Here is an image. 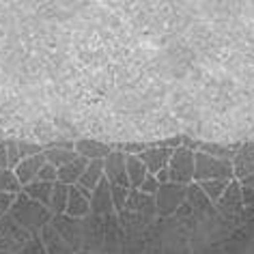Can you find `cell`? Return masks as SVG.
<instances>
[{
    "label": "cell",
    "mask_w": 254,
    "mask_h": 254,
    "mask_svg": "<svg viewBox=\"0 0 254 254\" xmlns=\"http://www.w3.org/2000/svg\"><path fill=\"white\" fill-rule=\"evenodd\" d=\"M215 211H218L220 218H224L228 222L244 218L246 205H244V196H241V183L237 179H233L228 183L226 192L222 194V198L218 202H215Z\"/></svg>",
    "instance_id": "obj_6"
},
{
    "label": "cell",
    "mask_w": 254,
    "mask_h": 254,
    "mask_svg": "<svg viewBox=\"0 0 254 254\" xmlns=\"http://www.w3.org/2000/svg\"><path fill=\"white\" fill-rule=\"evenodd\" d=\"M168 173H170V181L179 183V186H190L194 183V175H196V153L186 147H179L173 151L168 164Z\"/></svg>",
    "instance_id": "obj_5"
},
{
    "label": "cell",
    "mask_w": 254,
    "mask_h": 254,
    "mask_svg": "<svg viewBox=\"0 0 254 254\" xmlns=\"http://www.w3.org/2000/svg\"><path fill=\"white\" fill-rule=\"evenodd\" d=\"M82 226H84V244H82V250H84V252L104 254L108 215H106V218H97V215H86V218L82 220Z\"/></svg>",
    "instance_id": "obj_7"
},
{
    "label": "cell",
    "mask_w": 254,
    "mask_h": 254,
    "mask_svg": "<svg viewBox=\"0 0 254 254\" xmlns=\"http://www.w3.org/2000/svg\"><path fill=\"white\" fill-rule=\"evenodd\" d=\"M33 237L35 235L28 233L26 228H22L9 213H4L0 218V250L2 252L17 254Z\"/></svg>",
    "instance_id": "obj_4"
},
{
    "label": "cell",
    "mask_w": 254,
    "mask_h": 254,
    "mask_svg": "<svg viewBox=\"0 0 254 254\" xmlns=\"http://www.w3.org/2000/svg\"><path fill=\"white\" fill-rule=\"evenodd\" d=\"M7 153H9V168L15 170L20 164V149H17V140H7Z\"/></svg>",
    "instance_id": "obj_33"
},
{
    "label": "cell",
    "mask_w": 254,
    "mask_h": 254,
    "mask_svg": "<svg viewBox=\"0 0 254 254\" xmlns=\"http://www.w3.org/2000/svg\"><path fill=\"white\" fill-rule=\"evenodd\" d=\"M9 215L22 228H26V231L33 233V235H39L41 228L46 224H50L52 218H54V213L50 211V207L41 205V202H37L33 198H28L24 192L15 196V202H13V207L9 209Z\"/></svg>",
    "instance_id": "obj_1"
},
{
    "label": "cell",
    "mask_w": 254,
    "mask_h": 254,
    "mask_svg": "<svg viewBox=\"0 0 254 254\" xmlns=\"http://www.w3.org/2000/svg\"><path fill=\"white\" fill-rule=\"evenodd\" d=\"M125 211L136 213V215H140V218H147V220H151V222H155V218H157L155 196L142 194L140 190H131V194H129V200H127Z\"/></svg>",
    "instance_id": "obj_12"
},
{
    "label": "cell",
    "mask_w": 254,
    "mask_h": 254,
    "mask_svg": "<svg viewBox=\"0 0 254 254\" xmlns=\"http://www.w3.org/2000/svg\"><path fill=\"white\" fill-rule=\"evenodd\" d=\"M15 202V194H7V192H0V213H9V209L13 207Z\"/></svg>",
    "instance_id": "obj_36"
},
{
    "label": "cell",
    "mask_w": 254,
    "mask_h": 254,
    "mask_svg": "<svg viewBox=\"0 0 254 254\" xmlns=\"http://www.w3.org/2000/svg\"><path fill=\"white\" fill-rule=\"evenodd\" d=\"M110 188H112V202H114V209H117V213H123L125 207H127V200H129L131 188H121V186H110Z\"/></svg>",
    "instance_id": "obj_28"
},
{
    "label": "cell",
    "mask_w": 254,
    "mask_h": 254,
    "mask_svg": "<svg viewBox=\"0 0 254 254\" xmlns=\"http://www.w3.org/2000/svg\"><path fill=\"white\" fill-rule=\"evenodd\" d=\"M91 198H93V192H88L82 186H69L67 215L78 220H84L86 215H91Z\"/></svg>",
    "instance_id": "obj_11"
},
{
    "label": "cell",
    "mask_w": 254,
    "mask_h": 254,
    "mask_svg": "<svg viewBox=\"0 0 254 254\" xmlns=\"http://www.w3.org/2000/svg\"><path fill=\"white\" fill-rule=\"evenodd\" d=\"M149 147H151V142H147V140H129V142L117 144V151H123L125 155H140Z\"/></svg>",
    "instance_id": "obj_29"
},
{
    "label": "cell",
    "mask_w": 254,
    "mask_h": 254,
    "mask_svg": "<svg viewBox=\"0 0 254 254\" xmlns=\"http://www.w3.org/2000/svg\"><path fill=\"white\" fill-rule=\"evenodd\" d=\"M252 142H254V138H252Z\"/></svg>",
    "instance_id": "obj_41"
},
{
    "label": "cell",
    "mask_w": 254,
    "mask_h": 254,
    "mask_svg": "<svg viewBox=\"0 0 254 254\" xmlns=\"http://www.w3.org/2000/svg\"><path fill=\"white\" fill-rule=\"evenodd\" d=\"M114 151H117V144H108V142L95 140V138H80V140H75V153L88 162L106 160Z\"/></svg>",
    "instance_id": "obj_10"
},
{
    "label": "cell",
    "mask_w": 254,
    "mask_h": 254,
    "mask_svg": "<svg viewBox=\"0 0 254 254\" xmlns=\"http://www.w3.org/2000/svg\"><path fill=\"white\" fill-rule=\"evenodd\" d=\"M86 166H88V160L78 157V160H73L71 164L59 168V181L65 183V186H78L82 175H84V170H86Z\"/></svg>",
    "instance_id": "obj_20"
},
{
    "label": "cell",
    "mask_w": 254,
    "mask_h": 254,
    "mask_svg": "<svg viewBox=\"0 0 254 254\" xmlns=\"http://www.w3.org/2000/svg\"><path fill=\"white\" fill-rule=\"evenodd\" d=\"M17 149H20V160L26 157L46 153V144H37V142H26V140H17Z\"/></svg>",
    "instance_id": "obj_30"
},
{
    "label": "cell",
    "mask_w": 254,
    "mask_h": 254,
    "mask_svg": "<svg viewBox=\"0 0 254 254\" xmlns=\"http://www.w3.org/2000/svg\"><path fill=\"white\" fill-rule=\"evenodd\" d=\"M0 254H11V252H2V250H0Z\"/></svg>",
    "instance_id": "obj_40"
},
{
    "label": "cell",
    "mask_w": 254,
    "mask_h": 254,
    "mask_svg": "<svg viewBox=\"0 0 254 254\" xmlns=\"http://www.w3.org/2000/svg\"><path fill=\"white\" fill-rule=\"evenodd\" d=\"M175 218H179L181 222H188V220H192V218H196V211L192 209V205H190V202L186 200L183 202V205L177 209V213H175Z\"/></svg>",
    "instance_id": "obj_35"
},
{
    "label": "cell",
    "mask_w": 254,
    "mask_h": 254,
    "mask_svg": "<svg viewBox=\"0 0 254 254\" xmlns=\"http://www.w3.org/2000/svg\"><path fill=\"white\" fill-rule=\"evenodd\" d=\"M17 254H48V252H46V248H43L41 237H39V235H35V237L30 239Z\"/></svg>",
    "instance_id": "obj_31"
},
{
    "label": "cell",
    "mask_w": 254,
    "mask_h": 254,
    "mask_svg": "<svg viewBox=\"0 0 254 254\" xmlns=\"http://www.w3.org/2000/svg\"><path fill=\"white\" fill-rule=\"evenodd\" d=\"M233 173L237 181L254 175V142L252 140H241L237 155L233 157Z\"/></svg>",
    "instance_id": "obj_14"
},
{
    "label": "cell",
    "mask_w": 254,
    "mask_h": 254,
    "mask_svg": "<svg viewBox=\"0 0 254 254\" xmlns=\"http://www.w3.org/2000/svg\"><path fill=\"white\" fill-rule=\"evenodd\" d=\"M213 179L233 181L235 179L233 162L218 160V157H211V155L202 153V151H196V175H194V181L202 183V181H213Z\"/></svg>",
    "instance_id": "obj_2"
},
{
    "label": "cell",
    "mask_w": 254,
    "mask_h": 254,
    "mask_svg": "<svg viewBox=\"0 0 254 254\" xmlns=\"http://www.w3.org/2000/svg\"><path fill=\"white\" fill-rule=\"evenodd\" d=\"M67 202H69V186L56 181L54 183V194H52V202H50V211L54 215H63L67 213Z\"/></svg>",
    "instance_id": "obj_24"
},
{
    "label": "cell",
    "mask_w": 254,
    "mask_h": 254,
    "mask_svg": "<svg viewBox=\"0 0 254 254\" xmlns=\"http://www.w3.org/2000/svg\"><path fill=\"white\" fill-rule=\"evenodd\" d=\"M22 192L26 194L28 198H33V200H37V202H41V205L50 207V202H52V194H54V183L33 181V183H28V186L24 188Z\"/></svg>",
    "instance_id": "obj_23"
},
{
    "label": "cell",
    "mask_w": 254,
    "mask_h": 254,
    "mask_svg": "<svg viewBox=\"0 0 254 254\" xmlns=\"http://www.w3.org/2000/svg\"><path fill=\"white\" fill-rule=\"evenodd\" d=\"M144 162V166L149 168L151 175H157L160 170L168 168L170 157H173V149H164V147H149L144 153L138 155Z\"/></svg>",
    "instance_id": "obj_18"
},
{
    "label": "cell",
    "mask_w": 254,
    "mask_h": 254,
    "mask_svg": "<svg viewBox=\"0 0 254 254\" xmlns=\"http://www.w3.org/2000/svg\"><path fill=\"white\" fill-rule=\"evenodd\" d=\"M142 194H149V196H155L157 194V190H160V181H157V177L155 175H149L147 179L142 181V186L138 188Z\"/></svg>",
    "instance_id": "obj_34"
},
{
    "label": "cell",
    "mask_w": 254,
    "mask_h": 254,
    "mask_svg": "<svg viewBox=\"0 0 254 254\" xmlns=\"http://www.w3.org/2000/svg\"><path fill=\"white\" fill-rule=\"evenodd\" d=\"M239 183H241V188H244V190H252V192H254V175L246 177V179H241Z\"/></svg>",
    "instance_id": "obj_39"
},
{
    "label": "cell",
    "mask_w": 254,
    "mask_h": 254,
    "mask_svg": "<svg viewBox=\"0 0 254 254\" xmlns=\"http://www.w3.org/2000/svg\"><path fill=\"white\" fill-rule=\"evenodd\" d=\"M39 237H41L43 248H46L48 254H75V250L61 237V233L56 231L52 224L43 226L41 231H39Z\"/></svg>",
    "instance_id": "obj_17"
},
{
    "label": "cell",
    "mask_w": 254,
    "mask_h": 254,
    "mask_svg": "<svg viewBox=\"0 0 254 254\" xmlns=\"http://www.w3.org/2000/svg\"><path fill=\"white\" fill-rule=\"evenodd\" d=\"M104 175L110 186L129 188V177H127V155L123 151H114L104 160Z\"/></svg>",
    "instance_id": "obj_9"
},
{
    "label": "cell",
    "mask_w": 254,
    "mask_h": 254,
    "mask_svg": "<svg viewBox=\"0 0 254 254\" xmlns=\"http://www.w3.org/2000/svg\"><path fill=\"white\" fill-rule=\"evenodd\" d=\"M104 179H106V175H104V160H95V162H88V166H86V170H84V175H82V179H80L78 186L88 190V192H95L97 186Z\"/></svg>",
    "instance_id": "obj_21"
},
{
    "label": "cell",
    "mask_w": 254,
    "mask_h": 254,
    "mask_svg": "<svg viewBox=\"0 0 254 254\" xmlns=\"http://www.w3.org/2000/svg\"><path fill=\"white\" fill-rule=\"evenodd\" d=\"M50 224H52L56 231L61 233V237L73 248L75 254L82 252V244H84V226H82V220L63 213V215H54Z\"/></svg>",
    "instance_id": "obj_8"
},
{
    "label": "cell",
    "mask_w": 254,
    "mask_h": 254,
    "mask_svg": "<svg viewBox=\"0 0 254 254\" xmlns=\"http://www.w3.org/2000/svg\"><path fill=\"white\" fill-rule=\"evenodd\" d=\"M78 153L71 149H46V160L48 164H52L56 168H63L67 164H71L73 160H78Z\"/></svg>",
    "instance_id": "obj_25"
},
{
    "label": "cell",
    "mask_w": 254,
    "mask_h": 254,
    "mask_svg": "<svg viewBox=\"0 0 254 254\" xmlns=\"http://www.w3.org/2000/svg\"><path fill=\"white\" fill-rule=\"evenodd\" d=\"M188 202L192 205V209L196 211L198 218H218L215 205L209 200V196L202 192V188L196 181L188 186Z\"/></svg>",
    "instance_id": "obj_15"
},
{
    "label": "cell",
    "mask_w": 254,
    "mask_h": 254,
    "mask_svg": "<svg viewBox=\"0 0 254 254\" xmlns=\"http://www.w3.org/2000/svg\"><path fill=\"white\" fill-rule=\"evenodd\" d=\"M228 183H231V181H226V179H213V181H202V183H198V186L202 188V192L209 196V200L215 205V202L222 198V194L226 192Z\"/></svg>",
    "instance_id": "obj_27"
},
{
    "label": "cell",
    "mask_w": 254,
    "mask_h": 254,
    "mask_svg": "<svg viewBox=\"0 0 254 254\" xmlns=\"http://www.w3.org/2000/svg\"><path fill=\"white\" fill-rule=\"evenodd\" d=\"M188 200V186H179V183H164L160 186L155 194V205H157V218L168 220L177 213L183 202Z\"/></svg>",
    "instance_id": "obj_3"
},
{
    "label": "cell",
    "mask_w": 254,
    "mask_h": 254,
    "mask_svg": "<svg viewBox=\"0 0 254 254\" xmlns=\"http://www.w3.org/2000/svg\"><path fill=\"white\" fill-rule=\"evenodd\" d=\"M0 168H9V153H7V140H0ZM11 170V168H9Z\"/></svg>",
    "instance_id": "obj_38"
},
{
    "label": "cell",
    "mask_w": 254,
    "mask_h": 254,
    "mask_svg": "<svg viewBox=\"0 0 254 254\" xmlns=\"http://www.w3.org/2000/svg\"><path fill=\"white\" fill-rule=\"evenodd\" d=\"M241 147V142H213V140H207L200 144L202 153L211 155V157H218V160H226V162H233V157L237 155V151Z\"/></svg>",
    "instance_id": "obj_19"
},
{
    "label": "cell",
    "mask_w": 254,
    "mask_h": 254,
    "mask_svg": "<svg viewBox=\"0 0 254 254\" xmlns=\"http://www.w3.org/2000/svg\"><path fill=\"white\" fill-rule=\"evenodd\" d=\"M37 181L56 183V181H59V168L52 166V164H46V166L39 170V177H37Z\"/></svg>",
    "instance_id": "obj_32"
},
{
    "label": "cell",
    "mask_w": 254,
    "mask_h": 254,
    "mask_svg": "<svg viewBox=\"0 0 254 254\" xmlns=\"http://www.w3.org/2000/svg\"><path fill=\"white\" fill-rule=\"evenodd\" d=\"M46 149H71L75 151V140H50Z\"/></svg>",
    "instance_id": "obj_37"
},
{
    "label": "cell",
    "mask_w": 254,
    "mask_h": 254,
    "mask_svg": "<svg viewBox=\"0 0 254 254\" xmlns=\"http://www.w3.org/2000/svg\"><path fill=\"white\" fill-rule=\"evenodd\" d=\"M151 173L149 168L144 166V162L138 155H127V177H129V188L138 190L142 186V181L147 179Z\"/></svg>",
    "instance_id": "obj_22"
},
{
    "label": "cell",
    "mask_w": 254,
    "mask_h": 254,
    "mask_svg": "<svg viewBox=\"0 0 254 254\" xmlns=\"http://www.w3.org/2000/svg\"><path fill=\"white\" fill-rule=\"evenodd\" d=\"M48 164L46 160V153H39V155H33V157H26V160H22L17 164V168L13 170L17 181L22 183V188H26L28 183L37 181V177H39V170Z\"/></svg>",
    "instance_id": "obj_16"
},
{
    "label": "cell",
    "mask_w": 254,
    "mask_h": 254,
    "mask_svg": "<svg viewBox=\"0 0 254 254\" xmlns=\"http://www.w3.org/2000/svg\"><path fill=\"white\" fill-rule=\"evenodd\" d=\"M117 209H114L112 202V188L106 179L99 183L97 190L93 192L91 198V215H97V218H106V215H114Z\"/></svg>",
    "instance_id": "obj_13"
},
{
    "label": "cell",
    "mask_w": 254,
    "mask_h": 254,
    "mask_svg": "<svg viewBox=\"0 0 254 254\" xmlns=\"http://www.w3.org/2000/svg\"><path fill=\"white\" fill-rule=\"evenodd\" d=\"M22 183L17 181V177L13 170L9 168H0V192H7V194H22Z\"/></svg>",
    "instance_id": "obj_26"
}]
</instances>
